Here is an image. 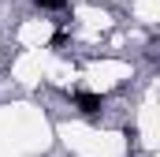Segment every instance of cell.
Returning a JSON list of instances; mask_svg holds the SVG:
<instances>
[{
    "label": "cell",
    "mask_w": 160,
    "mask_h": 157,
    "mask_svg": "<svg viewBox=\"0 0 160 157\" xmlns=\"http://www.w3.org/2000/svg\"><path fill=\"white\" fill-rule=\"evenodd\" d=\"M67 101H71V109L86 120H101L104 116V105H108V97L104 94H97V90H67Z\"/></svg>",
    "instance_id": "obj_1"
},
{
    "label": "cell",
    "mask_w": 160,
    "mask_h": 157,
    "mask_svg": "<svg viewBox=\"0 0 160 157\" xmlns=\"http://www.w3.org/2000/svg\"><path fill=\"white\" fill-rule=\"evenodd\" d=\"M38 11H67V0H34Z\"/></svg>",
    "instance_id": "obj_2"
},
{
    "label": "cell",
    "mask_w": 160,
    "mask_h": 157,
    "mask_svg": "<svg viewBox=\"0 0 160 157\" xmlns=\"http://www.w3.org/2000/svg\"><path fill=\"white\" fill-rule=\"evenodd\" d=\"M123 138H127V146H130V154H134V150H138V127L127 123V127H123Z\"/></svg>",
    "instance_id": "obj_3"
},
{
    "label": "cell",
    "mask_w": 160,
    "mask_h": 157,
    "mask_svg": "<svg viewBox=\"0 0 160 157\" xmlns=\"http://www.w3.org/2000/svg\"><path fill=\"white\" fill-rule=\"evenodd\" d=\"M157 49H160V41L149 38V41H145V60H157Z\"/></svg>",
    "instance_id": "obj_4"
}]
</instances>
